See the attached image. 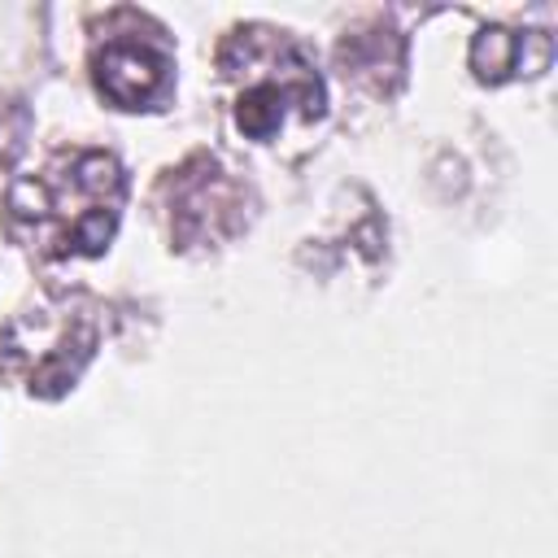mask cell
Wrapping results in <instances>:
<instances>
[{
  "label": "cell",
  "instance_id": "cell-1",
  "mask_svg": "<svg viewBox=\"0 0 558 558\" xmlns=\"http://www.w3.org/2000/svg\"><path fill=\"white\" fill-rule=\"evenodd\" d=\"M122 174L109 153H74L22 179L9 196L13 218L48 253H96L118 218Z\"/></svg>",
  "mask_w": 558,
  "mask_h": 558
},
{
  "label": "cell",
  "instance_id": "cell-2",
  "mask_svg": "<svg viewBox=\"0 0 558 558\" xmlns=\"http://www.w3.org/2000/svg\"><path fill=\"white\" fill-rule=\"evenodd\" d=\"M222 65L231 74H244V92H240L235 118H240V131L253 135V140H270L283 126L288 109H301L305 118H314L318 105H323L318 74L275 31H244L227 48Z\"/></svg>",
  "mask_w": 558,
  "mask_h": 558
},
{
  "label": "cell",
  "instance_id": "cell-3",
  "mask_svg": "<svg viewBox=\"0 0 558 558\" xmlns=\"http://www.w3.org/2000/svg\"><path fill=\"white\" fill-rule=\"evenodd\" d=\"M166 70H170V57L157 39L140 35V31H122L113 35L100 52H96V78H100V92L122 105V109H140L148 105L161 87H166Z\"/></svg>",
  "mask_w": 558,
  "mask_h": 558
},
{
  "label": "cell",
  "instance_id": "cell-4",
  "mask_svg": "<svg viewBox=\"0 0 558 558\" xmlns=\"http://www.w3.org/2000/svg\"><path fill=\"white\" fill-rule=\"evenodd\" d=\"M235 209V192L231 183L201 161V174L179 179V201H174V222L183 240H201V235H218V218Z\"/></svg>",
  "mask_w": 558,
  "mask_h": 558
}]
</instances>
